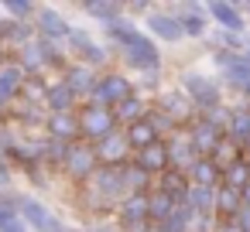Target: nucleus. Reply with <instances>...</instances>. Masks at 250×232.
Wrapping results in <instances>:
<instances>
[{
  "mask_svg": "<svg viewBox=\"0 0 250 232\" xmlns=\"http://www.w3.org/2000/svg\"><path fill=\"white\" fill-rule=\"evenodd\" d=\"M106 35H110V41L117 45V52L124 55V62L130 65V69H137V72H154V69H161V52H158V45L151 41V38H144V31L141 28H134L130 21H113V24H106Z\"/></svg>",
  "mask_w": 250,
  "mask_h": 232,
  "instance_id": "1",
  "label": "nucleus"
},
{
  "mask_svg": "<svg viewBox=\"0 0 250 232\" xmlns=\"http://www.w3.org/2000/svg\"><path fill=\"white\" fill-rule=\"evenodd\" d=\"M124 198H127V191L120 181V167H96L83 181V205L89 212H113Z\"/></svg>",
  "mask_w": 250,
  "mask_h": 232,
  "instance_id": "2",
  "label": "nucleus"
},
{
  "mask_svg": "<svg viewBox=\"0 0 250 232\" xmlns=\"http://www.w3.org/2000/svg\"><path fill=\"white\" fill-rule=\"evenodd\" d=\"M14 208H18V215H21V222L28 225V229H35V232H69V225L62 222V215H55L52 208H45L35 195H28V191H18L14 195Z\"/></svg>",
  "mask_w": 250,
  "mask_h": 232,
  "instance_id": "3",
  "label": "nucleus"
},
{
  "mask_svg": "<svg viewBox=\"0 0 250 232\" xmlns=\"http://www.w3.org/2000/svg\"><path fill=\"white\" fill-rule=\"evenodd\" d=\"M182 96L192 103V109H195L199 116L209 113V109H216V106H223V89H219V82L209 79V75H202V72H185V75H182Z\"/></svg>",
  "mask_w": 250,
  "mask_h": 232,
  "instance_id": "4",
  "label": "nucleus"
},
{
  "mask_svg": "<svg viewBox=\"0 0 250 232\" xmlns=\"http://www.w3.org/2000/svg\"><path fill=\"white\" fill-rule=\"evenodd\" d=\"M76 123H79V140L83 143H100L103 137H110L113 130H117V123H113V113L110 109H100V106H83L79 113H76Z\"/></svg>",
  "mask_w": 250,
  "mask_h": 232,
  "instance_id": "5",
  "label": "nucleus"
},
{
  "mask_svg": "<svg viewBox=\"0 0 250 232\" xmlns=\"http://www.w3.org/2000/svg\"><path fill=\"white\" fill-rule=\"evenodd\" d=\"M127 96H134L130 79L110 72V75H96V89H93V96H89L86 103H89V106H100V109H113V106L124 103Z\"/></svg>",
  "mask_w": 250,
  "mask_h": 232,
  "instance_id": "6",
  "label": "nucleus"
},
{
  "mask_svg": "<svg viewBox=\"0 0 250 232\" xmlns=\"http://www.w3.org/2000/svg\"><path fill=\"white\" fill-rule=\"evenodd\" d=\"M31 28H35V38L38 41H48V45H62L69 38V31H72L69 21L59 11H52V7H38L35 18H31Z\"/></svg>",
  "mask_w": 250,
  "mask_h": 232,
  "instance_id": "7",
  "label": "nucleus"
},
{
  "mask_svg": "<svg viewBox=\"0 0 250 232\" xmlns=\"http://www.w3.org/2000/svg\"><path fill=\"white\" fill-rule=\"evenodd\" d=\"M65 45L72 48V55L79 58V65H86V69H100V65H106V52L89 38V31H83V28H72L69 31V38H65Z\"/></svg>",
  "mask_w": 250,
  "mask_h": 232,
  "instance_id": "8",
  "label": "nucleus"
},
{
  "mask_svg": "<svg viewBox=\"0 0 250 232\" xmlns=\"http://www.w3.org/2000/svg\"><path fill=\"white\" fill-rule=\"evenodd\" d=\"M93 157H96L100 167H120V164H127L134 154H130V147H127V140H124V130H113L110 137H103L100 143H93Z\"/></svg>",
  "mask_w": 250,
  "mask_h": 232,
  "instance_id": "9",
  "label": "nucleus"
},
{
  "mask_svg": "<svg viewBox=\"0 0 250 232\" xmlns=\"http://www.w3.org/2000/svg\"><path fill=\"white\" fill-rule=\"evenodd\" d=\"M96 167H100V164H96V157H93V147H89V143H83V140L69 143L65 161H62V171H65L72 181H79V184H83Z\"/></svg>",
  "mask_w": 250,
  "mask_h": 232,
  "instance_id": "10",
  "label": "nucleus"
},
{
  "mask_svg": "<svg viewBox=\"0 0 250 232\" xmlns=\"http://www.w3.org/2000/svg\"><path fill=\"white\" fill-rule=\"evenodd\" d=\"M216 65L223 69V75L233 89H243L250 82V55L247 52H216Z\"/></svg>",
  "mask_w": 250,
  "mask_h": 232,
  "instance_id": "11",
  "label": "nucleus"
},
{
  "mask_svg": "<svg viewBox=\"0 0 250 232\" xmlns=\"http://www.w3.org/2000/svg\"><path fill=\"white\" fill-rule=\"evenodd\" d=\"M69 92H72V99L79 103V99H89L93 96V89H96V72L93 69H86V65H65L62 69V79H59Z\"/></svg>",
  "mask_w": 250,
  "mask_h": 232,
  "instance_id": "12",
  "label": "nucleus"
},
{
  "mask_svg": "<svg viewBox=\"0 0 250 232\" xmlns=\"http://www.w3.org/2000/svg\"><path fill=\"white\" fill-rule=\"evenodd\" d=\"M185 137H188V147L195 150V157H209V154L216 150V143L223 140V133H219L216 126H209L206 120H199V116L188 123V133H185Z\"/></svg>",
  "mask_w": 250,
  "mask_h": 232,
  "instance_id": "13",
  "label": "nucleus"
},
{
  "mask_svg": "<svg viewBox=\"0 0 250 232\" xmlns=\"http://www.w3.org/2000/svg\"><path fill=\"white\" fill-rule=\"evenodd\" d=\"M154 109H161L175 126H182V123H192L199 113L192 109V103L182 96V89H175V92H161V99H158V106Z\"/></svg>",
  "mask_w": 250,
  "mask_h": 232,
  "instance_id": "14",
  "label": "nucleus"
},
{
  "mask_svg": "<svg viewBox=\"0 0 250 232\" xmlns=\"http://www.w3.org/2000/svg\"><path fill=\"white\" fill-rule=\"evenodd\" d=\"M202 11L209 18H216L219 31H226V35H243V28H247V21L240 18V4H223V0H216V4H206Z\"/></svg>",
  "mask_w": 250,
  "mask_h": 232,
  "instance_id": "15",
  "label": "nucleus"
},
{
  "mask_svg": "<svg viewBox=\"0 0 250 232\" xmlns=\"http://www.w3.org/2000/svg\"><path fill=\"white\" fill-rule=\"evenodd\" d=\"M45 137L62 140V143H76V140H79L76 113H48V116H45Z\"/></svg>",
  "mask_w": 250,
  "mask_h": 232,
  "instance_id": "16",
  "label": "nucleus"
},
{
  "mask_svg": "<svg viewBox=\"0 0 250 232\" xmlns=\"http://www.w3.org/2000/svg\"><path fill=\"white\" fill-rule=\"evenodd\" d=\"M165 150H168V167H171V171H182V174L199 161V157H195V150L188 147V137H185V133L168 137V140H165Z\"/></svg>",
  "mask_w": 250,
  "mask_h": 232,
  "instance_id": "17",
  "label": "nucleus"
},
{
  "mask_svg": "<svg viewBox=\"0 0 250 232\" xmlns=\"http://www.w3.org/2000/svg\"><path fill=\"white\" fill-rule=\"evenodd\" d=\"M117 222H120V232L147 222V195H127L117 205Z\"/></svg>",
  "mask_w": 250,
  "mask_h": 232,
  "instance_id": "18",
  "label": "nucleus"
},
{
  "mask_svg": "<svg viewBox=\"0 0 250 232\" xmlns=\"http://www.w3.org/2000/svg\"><path fill=\"white\" fill-rule=\"evenodd\" d=\"M144 174H161V171H168V150H165V140H154L151 147H144V150H137L134 157H130Z\"/></svg>",
  "mask_w": 250,
  "mask_h": 232,
  "instance_id": "19",
  "label": "nucleus"
},
{
  "mask_svg": "<svg viewBox=\"0 0 250 232\" xmlns=\"http://www.w3.org/2000/svg\"><path fill=\"white\" fill-rule=\"evenodd\" d=\"M147 109H151V106H147V99L134 92V96H127L124 103H117L110 113H113V123H117V126H130V123L144 120V116H147Z\"/></svg>",
  "mask_w": 250,
  "mask_h": 232,
  "instance_id": "20",
  "label": "nucleus"
},
{
  "mask_svg": "<svg viewBox=\"0 0 250 232\" xmlns=\"http://www.w3.org/2000/svg\"><path fill=\"white\" fill-rule=\"evenodd\" d=\"M151 191H161V195H168L175 205H182L185 201V191H188V178L182 174V171H161L158 174V184H151Z\"/></svg>",
  "mask_w": 250,
  "mask_h": 232,
  "instance_id": "21",
  "label": "nucleus"
},
{
  "mask_svg": "<svg viewBox=\"0 0 250 232\" xmlns=\"http://www.w3.org/2000/svg\"><path fill=\"white\" fill-rule=\"evenodd\" d=\"M240 205H243V201H240V191H233V188H226V184H216V191H212V218H216V222L233 218Z\"/></svg>",
  "mask_w": 250,
  "mask_h": 232,
  "instance_id": "22",
  "label": "nucleus"
},
{
  "mask_svg": "<svg viewBox=\"0 0 250 232\" xmlns=\"http://www.w3.org/2000/svg\"><path fill=\"white\" fill-rule=\"evenodd\" d=\"M42 106H45V113H76V99L62 82H48Z\"/></svg>",
  "mask_w": 250,
  "mask_h": 232,
  "instance_id": "23",
  "label": "nucleus"
},
{
  "mask_svg": "<svg viewBox=\"0 0 250 232\" xmlns=\"http://www.w3.org/2000/svg\"><path fill=\"white\" fill-rule=\"evenodd\" d=\"M21 82H24V72L14 65V62H7V65H0V103H14L18 99V92H21Z\"/></svg>",
  "mask_w": 250,
  "mask_h": 232,
  "instance_id": "24",
  "label": "nucleus"
},
{
  "mask_svg": "<svg viewBox=\"0 0 250 232\" xmlns=\"http://www.w3.org/2000/svg\"><path fill=\"white\" fill-rule=\"evenodd\" d=\"M120 181H124V191L127 195H147L151 191V174H144L134 161L120 164Z\"/></svg>",
  "mask_w": 250,
  "mask_h": 232,
  "instance_id": "25",
  "label": "nucleus"
},
{
  "mask_svg": "<svg viewBox=\"0 0 250 232\" xmlns=\"http://www.w3.org/2000/svg\"><path fill=\"white\" fill-rule=\"evenodd\" d=\"M147 28L154 38H165V41H178L182 38V28H178V18L175 14H165V11H154L147 18Z\"/></svg>",
  "mask_w": 250,
  "mask_h": 232,
  "instance_id": "26",
  "label": "nucleus"
},
{
  "mask_svg": "<svg viewBox=\"0 0 250 232\" xmlns=\"http://www.w3.org/2000/svg\"><path fill=\"white\" fill-rule=\"evenodd\" d=\"M223 137L236 147H247V140H250V109H233Z\"/></svg>",
  "mask_w": 250,
  "mask_h": 232,
  "instance_id": "27",
  "label": "nucleus"
},
{
  "mask_svg": "<svg viewBox=\"0 0 250 232\" xmlns=\"http://www.w3.org/2000/svg\"><path fill=\"white\" fill-rule=\"evenodd\" d=\"M178 28H182V38H202L206 35V11L199 4H185V14L178 18Z\"/></svg>",
  "mask_w": 250,
  "mask_h": 232,
  "instance_id": "28",
  "label": "nucleus"
},
{
  "mask_svg": "<svg viewBox=\"0 0 250 232\" xmlns=\"http://www.w3.org/2000/svg\"><path fill=\"white\" fill-rule=\"evenodd\" d=\"M7 116H14V120H18L21 126H38V123L45 126V116H48V113H42V109H38L35 103H24V99H14V103L7 106Z\"/></svg>",
  "mask_w": 250,
  "mask_h": 232,
  "instance_id": "29",
  "label": "nucleus"
},
{
  "mask_svg": "<svg viewBox=\"0 0 250 232\" xmlns=\"http://www.w3.org/2000/svg\"><path fill=\"white\" fill-rule=\"evenodd\" d=\"M124 140H127V147H130V154H137V150H144V147H151L158 137H154V130L144 123V120H137V123H130V126H124Z\"/></svg>",
  "mask_w": 250,
  "mask_h": 232,
  "instance_id": "30",
  "label": "nucleus"
},
{
  "mask_svg": "<svg viewBox=\"0 0 250 232\" xmlns=\"http://www.w3.org/2000/svg\"><path fill=\"white\" fill-rule=\"evenodd\" d=\"M185 178H188V184H199V188H216V184H219V171H216L206 157H199V161L185 171Z\"/></svg>",
  "mask_w": 250,
  "mask_h": 232,
  "instance_id": "31",
  "label": "nucleus"
},
{
  "mask_svg": "<svg viewBox=\"0 0 250 232\" xmlns=\"http://www.w3.org/2000/svg\"><path fill=\"white\" fill-rule=\"evenodd\" d=\"M35 41V28H31V21H11V28H7V35H4V48H24V45H31Z\"/></svg>",
  "mask_w": 250,
  "mask_h": 232,
  "instance_id": "32",
  "label": "nucleus"
},
{
  "mask_svg": "<svg viewBox=\"0 0 250 232\" xmlns=\"http://www.w3.org/2000/svg\"><path fill=\"white\" fill-rule=\"evenodd\" d=\"M83 11H86L89 18H96L103 28L124 18V4H106V0H93V4H83Z\"/></svg>",
  "mask_w": 250,
  "mask_h": 232,
  "instance_id": "33",
  "label": "nucleus"
},
{
  "mask_svg": "<svg viewBox=\"0 0 250 232\" xmlns=\"http://www.w3.org/2000/svg\"><path fill=\"white\" fill-rule=\"evenodd\" d=\"M240 157H243V154H240V147H236V143H229V140L223 137V140L216 143V150H212V154H209L206 161H209V164H212L216 171H223V167H229V164H236Z\"/></svg>",
  "mask_w": 250,
  "mask_h": 232,
  "instance_id": "34",
  "label": "nucleus"
},
{
  "mask_svg": "<svg viewBox=\"0 0 250 232\" xmlns=\"http://www.w3.org/2000/svg\"><path fill=\"white\" fill-rule=\"evenodd\" d=\"M188 208L185 205H175L171 208V215H165L161 222H151V232H185V225H188Z\"/></svg>",
  "mask_w": 250,
  "mask_h": 232,
  "instance_id": "35",
  "label": "nucleus"
},
{
  "mask_svg": "<svg viewBox=\"0 0 250 232\" xmlns=\"http://www.w3.org/2000/svg\"><path fill=\"white\" fill-rule=\"evenodd\" d=\"M45 89H48V82H45L42 75H24V82H21V92H18V99H24V103H35V106H42V99H45Z\"/></svg>",
  "mask_w": 250,
  "mask_h": 232,
  "instance_id": "36",
  "label": "nucleus"
},
{
  "mask_svg": "<svg viewBox=\"0 0 250 232\" xmlns=\"http://www.w3.org/2000/svg\"><path fill=\"white\" fill-rule=\"evenodd\" d=\"M247 181H250V171H247L243 157H240L236 164H229V167H223V171H219V184H226V188H233V191H240Z\"/></svg>",
  "mask_w": 250,
  "mask_h": 232,
  "instance_id": "37",
  "label": "nucleus"
},
{
  "mask_svg": "<svg viewBox=\"0 0 250 232\" xmlns=\"http://www.w3.org/2000/svg\"><path fill=\"white\" fill-rule=\"evenodd\" d=\"M175 201L161 191H147V222H161L165 215H171Z\"/></svg>",
  "mask_w": 250,
  "mask_h": 232,
  "instance_id": "38",
  "label": "nucleus"
},
{
  "mask_svg": "<svg viewBox=\"0 0 250 232\" xmlns=\"http://www.w3.org/2000/svg\"><path fill=\"white\" fill-rule=\"evenodd\" d=\"M144 123H147V126L154 130V137H158V140H161V137H175V133H178V126H175V123H171V120H168V116H165L161 109H154V106L147 109Z\"/></svg>",
  "mask_w": 250,
  "mask_h": 232,
  "instance_id": "39",
  "label": "nucleus"
},
{
  "mask_svg": "<svg viewBox=\"0 0 250 232\" xmlns=\"http://www.w3.org/2000/svg\"><path fill=\"white\" fill-rule=\"evenodd\" d=\"M35 4L31 0H7V4H0V14H7V21H28L35 18Z\"/></svg>",
  "mask_w": 250,
  "mask_h": 232,
  "instance_id": "40",
  "label": "nucleus"
},
{
  "mask_svg": "<svg viewBox=\"0 0 250 232\" xmlns=\"http://www.w3.org/2000/svg\"><path fill=\"white\" fill-rule=\"evenodd\" d=\"M229 113L233 109H226V106H216V109H209V113H202L199 120H206L209 126H216L219 133H226V123H229Z\"/></svg>",
  "mask_w": 250,
  "mask_h": 232,
  "instance_id": "41",
  "label": "nucleus"
},
{
  "mask_svg": "<svg viewBox=\"0 0 250 232\" xmlns=\"http://www.w3.org/2000/svg\"><path fill=\"white\" fill-rule=\"evenodd\" d=\"M216 229V218L212 215H188V225H185V232H212Z\"/></svg>",
  "mask_w": 250,
  "mask_h": 232,
  "instance_id": "42",
  "label": "nucleus"
},
{
  "mask_svg": "<svg viewBox=\"0 0 250 232\" xmlns=\"http://www.w3.org/2000/svg\"><path fill=\"white\" fill-rule=\"evenodd\" d=\"M0 232H28V225L21 222L18 212H4L0 215Z\"/></svg>",
  "mask_w": 250,
  "mask_h": 232,
  "instance_id": "43",
  "label": "nucleus"
},
{
  "mask_svg": "<svg viewBox=\"0 0 250 232\" xmlns=\"http://www.w3.org/2000/svg\"><path fill=\"white\" fill-rule=\"evenodd\" d=\"M240 45H243L240 35H226V31L216 35V52H240Z\"/></svg>",
  "mask_w": 250,
  "mask_h": 232,
  "instance_id": "44",
  "label": "nucleus"
},
{
  "mask_svg": "<svg viewBox=\"0 0 250 232\" xmlns=\"http://www.w3.org/2000/svg\"><path fill=\"white\" fill-rule=\"evenodd\" d=\"M229 222H233L240 232H250V205H240V208H236V215H233Z\"/></svg>",
  "mask_w": 250,
  "mask_h": 232,
  "instance_id": "45",
  "label": "nucleus"
},
{
  "mask_svg": "<svg viewBox=\"0 0 250 232\" xmlns=\"http://www.w3.org/2000/svg\"><path fill=\"white\" fill-rule=\"evenodd\" d=\"M212 232H240V229H236L229 218H223V222H216V229H212Z\"/></svg>",
  "mask_w": 250,
  "mask_h": 232,
  "instance_id": "46",
  "label": "nucleus"
},
{
  "mask_svg": "<svg viewBox=\"0 0 250 232\" xmlns=\"http://www.w3.org/2000/svg\"><path fill=\"white\" fill-rule=\"evenodd\" d=\"M124 11H130V14H147V11H151V4H127Z\"/></svg>",
  "mask_w": 250,
  "mask_h": 232,
  "instance_id": "47",
  "label": "nucleus"
},
{
  "mask_svg": "<svg viewBox=\"0 0 250 232\" xmlns=\"http://www.w3.org/2000/svg\"><path fill=\"white\" fill-rule=\"evenodd\" d=\"M240 201H243V205H250V181L240 188Z\"/></svg>",
  "mask_w": 250,
  "mask_h": 232,
  "instance_id": "48",
  "label": "nucleus"
},
{
  "mask_svg": "<svg viewBox=\"0 0 250 232\" xmlns=\"http://www.w3.org/2000/svg\"><path fill=\"white\" fill-rule=\"evenodd\" d=\"M89 232H120V229H110V225H93Z\"/></svg>",
  "mask_w": 250,
  "mask_h": 232,
  "instance_id": "49",
  "label": "nucleus"
},
{
  "mask_svg": "<svg viewBox=\"0 0 250 232\" xmlns=\"http://www.w3.org/2000/svg\"><path fill=\"white\" fill-rule=\"evenodd\" d=\"M0 65H7V52H4V45H0Z\"/></svg>",
  "mask_w": 250,
  "mask_h": 232,
  "instance_id": "50",
  "label": "nucleus"
},
{
  "mask_svg": "<svg viewBox=\"0 0 250 232\" xmlns=\"http://www.w3.org/2000/svg\"><path fill=\"white\" fill-rule=\"evenodd\" d=\"M0 120H7V103H0Z\"/></svg>",
  "mask_w": 250,
  "mask_h": 232,
  "instance_id": "51",
  "label": "nucleus"
},
{
  "mask_svg": "<svg viewBox=\"0 0 250 232\" xmlns=\"http://www.w3.org/2000/svg\"><path fill=\"white\" fill-rule=\"evenodd\" d=\"M240 92H243V99H250V82H247V86H243Z\"/></svg>",
  "mask_w": 250,
  "mask_h": 232,
  "instance_id": "52",
  "label": "nucleus"
},
{
  "mask_svg": "<svg viewBox=\"0 0 250 232\" xmlns=\"http://www.w3.org/2000/svg\"><path fill=\"white\" fill-rule=\"evenodd\" d=\"M243 164H247V171H250V154H243Z\"/></svg>",
  "mask_w": 250,
  "mask_h": 232,
  "instance_id": "53",
  "label": "nucleus"
},
{
  "mask_svg": "<svg viewBox=\"0 0 250 232\" xmlns=\"http://www.w3.org/2000/svg\"><path fill=\"white\" fill-rule=\"evenodd\" d=\"M247 154H250V140H247Z\"/></svg>",
  "mask_w": 250,
  "mask_h": 232,
  "instance_id": "54",
  "label": "nucleus"
},
{
  "mask_svg": "<svg viewBox=\"0 0 250 232\" xmlns=\"http://www.w3.org/2000/svg\"><path fill=\"white\" fill-rule=\"evenodd\" d=\"M247 11H250V4H247Z\"/></svg>",
  "mask_w": 250,
  "mask_h": 232,
  "instance_id": "55",
  "label": "nucleus"
}]
</instances>
